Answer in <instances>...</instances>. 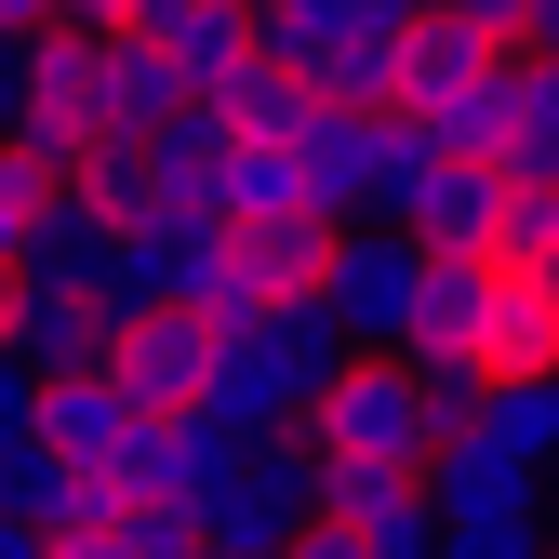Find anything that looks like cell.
Returning <instances> with one entry per match:
<instances>
[{"instance_id": "1", "label": "cell", "mask_w": 559, "mask_h": 559, "mask_svg": "<svg viewBox=\"0 0 559 559\" xmlns=\"http://www.w3.org/2000/svg\"><path fill=\"white\" fill-rule=\"evenodd\" d=\"M346 360H360V346L320 320V294H307V307H253V320L214 333V400H200V413H214L240 453H266V440H294L307 413H320V386H333Z\"/></svg>"}, {"instance_id": "2", "label": "cell", "mask_w": 559, "mask_h": 559, "mask_svg": "<svg viewBox=\"0 0 559 559\" xmlns=\"http://www.w3.org/2000/svg\"><path fill=\"white\" fill-rule=\"evenodd\" d=\"M307 453L346 466V479H427L440 413H427V386H413V360H346L320 386V413H307Z\"/></svg>"}, {"instance_id": "3", "label": "cell", "mask_w": 559, "mask_h": 559, "mask_svg": "<svg viewBox=\"0 0 559 559\" xmlns=\"http://www.w3.org/2000/svg\"><path fill=\"white\" fill-rule=\"evenodd\" d=\"M427 240L413 227H346L333 240V266H320V320L360 346V360H400L413 346V320H427Z\"/></svg>"}, {"instance_id": "4", "label": "cell", "mask_w": 559, "mask_h": 559, "mask_svg": "<svg viewBox=\"0 0 559 559\" xmlns=\"http://www.w3.org/2000/svg\"><path fill=\"white\" fill-rule=\"evenodd\" d=\"M187 533L214 546V559H294V546L320 533V453H307V427H294V440H266V453H240Z\"/></svg>"}, {"instance_id": "5", "label": "cell", "mask_w": 559, "mask_h": 559, "mask_svg": "<svg viewBox=\"0 0 559 559\" xmlns=\"http://www.w3.org/2000/svg\"><path fill=\"white\" fill-rule=\"evenodd\" d=\"M294 174H307V214L346 240V227H386V174H400V120L386 107H320L294 133Z\"/></svg>"}, {"instance_id": "6", "label": "cell", "mask_w": 559, "mask_h": 559, "mask_svg": "<svg viewBox=\"0 0 559 559\" xmlns=\"http://www.w3.org/2000/svg\"><path fill=\"white\" fill-rule=\"evenodd\" d=\"M107 386L147 413V427H174V413H200L214 400V320L200 307H160V320H133L120 346H107Z\"/></svg>"}, {"instance_id": "7", "label": "cell", "mask_w": 559, "mask_h": 559, "mask_svg": "<svg viewBox=\"0 0 559 559\" xmlns=\"http://www.w3.org/2000/svg\"><path fill=\"white\" fill-rule=\"evenodd\" d=\"M133 40L160 53L174 107H227V94L253 81V0H187V14H147Z\"/></svg>"}, {"instance_id": "8", "label": "cell", "mask_w": 559, "mask_h": 559, "mask_svg": "<svg viewBox=\"0 0 559 559\" xmlns=\"http://www.w3.org/2000/svg\"><path fill=\"white\" fill-rule=\"evenodd\" d=\"M214 240L227 227H200V214H160V227H120V266H107V333H133V320H160V307H200V266H214Z\"/></svg>"}, {"instance_id": "9", "label": "cell", "mask_w": 559, "mask_h": 559, "mask_svg": "<svg viewBox=\"0 0 559 559\" xmlns=\"http://www.w3.org/2000/svg\"><path fill=\"white\" fill-rule=\"evenodd\" d=\"M0 520H27L40 546H67V533H94V520H120V493H107V466H67L53 440H27L14 466H0Z\"/></svg>"}, {"instance_id": "10", "label": "cell", "mask_w": 559, "mask_h": 559, "mask_svg": "<svg viewBox=\"0 0 559 559\" xmlns=\"http://www.w3.org/2000/svg\"><path fill=\"white\" fill-rule=\"evenodd\" d=\"M493 40L479 27H453V14H413V40H400V94H386V120H440V107H466L479 81H493Z\"/></svg>"}, {"instance_id": "11", "label": "cell", "mask_w": 559, "mask_h": 559, "mask_svg": "<svg viewBox=\"0 0 559 559\" xmlns=\"http://www.w3.org/2000/svg\"><path fill=\"white\" fill-rule=\"evenodd\" d=\"M479 373H493V386H533V373H559V280H520V266H493V307H479Z\"/></svg>"}, {"instance_id": "12", "label": "cell", "mask_w": 559, "mask_h": 559, "mask_svg": "<svg viewBox=\"0 0 559 559\" xmlns=\"http://www.w3.org/2000/svg\"><path fill=\"white\" fill-rule=\"evenodd\" d=\"M427 507H440V520H559L546 479L507 466L493 440H440V453H427Z\"/></svg>"}, {"instance_id": "13", "label": "cell", "mask_w": 559, "mask_h": 559, "mask_svg": "<svg viewBox=\"0 0 559 559\" xmlns=\"http://www.w3.org/2000/svg\"><path fill=\"white\" fill-rule=\"evenodd\" d=\"M107 307H81V294H27L14 280V360L40 373V386H81V373H107Z\"/></svg>"}, {"instance_id": "14", "label": "cell", "mask_w": 559, "mask_h": 559, "mask_svg": "<svg viewBox=\"0 0 559 559\" xmlns=\"http://www.w3.org/2000/svg\"><path fill=\"white\" fill-rule=\"evenodd\" d=\"M107 266H120V227H107V214H81V200H53V227L27 240V266H14V280H27V294H81V307H94V294H107Z\"/></svg>"}, {"instance_id": "15", "label": "cell", "mask_w": 559, "mask_h": 559, "mask_svg": "<svg viewBox=\"0 0 559 559\" xmlns=\"http://www.w3.org/2000/svg\"><path fill=\"white\" fill-rule=\"evenodd\" d=\"M133 427H147V413H133L107 373H81V386H40V440H53L67 466H120V453H133Z\"/></svg>"}, {"instance_id": "16", "label": "cell", "mask_w": 559, "mask_h": 559, "mask_svg": "<svg viewBox=\"0 0 559 559\" xmlns=\"http://www.w3.org/2000/svg\"><path fill=\"white\" fill-rule=\"evenodd\" d=\"M466 440H493L507 466L559 479V373H533V386H493V400H479V427H466Z\"/></svg>"}, {"instance_id": "17", "label": "cell", "mask_w": 559, "mask_h": 559, "mask_svg": "<svg viewBox=\"0 0 559 559\" xmlns=\"http://www.w3.org/2000/svg\"><path fill=\"white\" fill-rule=\"evenodd\" d=\"M214 120H227V147H294V133L320 120V94L294 81V67H266V53H253V81H240Z\"/></svg>"}, {"instance_id": "18", "label": "cell", "mask_w": 559, "mask_h": 559, "mask_svg": "<svg viewBox=\"0 0 559 559\" xmlns=\"http://www.w3.org/2000/svg\"><path fill=\"white\" fill-rule=\"evenodd\" d=\"M53 200H67V174H53V160H27V147H0V280L27 266V240L53 227Z\"/></svg>"}, {"instance_id": "19", "label": "cell", "mask_w": 559, "mask_h": 559, "mask_svg": "<svg viewBox=\"0 0 559 559\" xmlns=\"http://www.w3.org/2000/svg\"><path fill=\"white\" fill-rule=\"evenodd\" d=\"M507 174H559V67L520 53V133H507Z\"/></svg>"}, {"instance_id": "20", "label": "cell", "mask_w": 559, "mask_h": 559, "mask_svg": "<svg viewBox=\"0 0 559 559\" xmlns=\"http://www.w3.org/2000/svg\"><path fill=\"white\" fill-rule=\"evenodd\" d=\"M440 559H559V520H440Z\"/></svg>"}, {"instance_id": "21", "label": "cell", "mask_w": 559, "mask_h": 559, "mask_svg": "<svg viewBox=\"0 0 559 559\" xmlns=\"http://www.w3.org/2000/svg\"><path fill=\"white\" fill-rule=\"evenodd\" d=\"M27 440H40V373L14 360V346H0V466H14Z\"/></svg>"}, {"instance_id": "22", "label": "cell", "mask_w": 559, "mask_h": 559, "mask_svg": "<svg viewBox=\"0 0 559 559\" xmlns=\"http://www.w3.org/2000/svg\"><path fill=\"white\" fill-rule=\"evenodd\" d=\"M440 14H453V27H479L493 53H520V40H533V0H440Z\"/></svg>"}, {"instance_id": "23", "label": "cell", "mask_w": 559, "mask_h": 559, "mask_svg": "<svg viewBox=\"0 0 559 559\" xmlns=\"http://www.w3.org/2000/svg\"><path fill=\"white\" fill-rule=\"evenodd\" d=\"M0 147H27V40H0Z\"/></svg>"}, {"instance_id": "24", "label": "cell", "mask_w": 559, "mask_h": 559, "mask_svg": "<svg viewBox=\"0 0 559 559\" xmlns=\"http://www.w3.org/2000/svg\"><path fill=\"white\" fill-rule=\"evenodd\" d=\"M0 40H53V0H0Z\"/></svg>"}, {"instance_id": "25", "label": "cell", "mask_w": 559, "mask_h": 559, "mask_svg": "<svg viewBox=\"0 0 559 559\" xmlns=\"http://www.w3.org/2000/svg\"><path fill=\"white\" fill-rule=\"evenodd\" d=\"M533 67H559V0H533V40H520Z\"/></svg>"}, {"instance_id": "26", "label": "cell", "mask_w": 559, "mask_h": 559, "mask_svg": "<svg viewBox=\"0 0 559 559\" xmlns=\"http://www.w3.org/2000/svg\"><path fill=\"white\" fill-rule=\"evenodd\" d=\"M294 559H360V533H333V520H320V533H307Z\"/></svg>"}, {"instance_id": "27", "label": "cell", "mask_w": 559, "mask_h": 559, "mask_svg": "<svg viewBox=\"0 0 559 559\" xmlns=\"http://www.w3.org/2000/svg\"><path fill=\"white\" fill-rule=\"evenodd\" d=\"M0 559H53V546H40V533H27V520H0Z\"/></svg>"}, {"instance_id": "28", "label": "cell", "mask_w": 559, "mask_h": 559, "mask_svg": "<svg viewBox=\"0 0 559 559\" xmlns=\"http://www.w3.org/2000/svg\"><path fill=\"white\" fill-rule=\"evenodd\" d=\"M0 346H14V280H0Z\"/></svg>"}, {"instance_id": "29", "label": "cell", "mask_w": 559, "mask_h": 559, "mask_svg": "<svg viewBox=\"0 0 559 559\" xmlns=\"http://www.w3.org/2000/svg\"><path fill=\"white\" fill-rule=\"evenodd\" d=\"M147 14H187V0H133V27H147Z\"/></svg>"}, {"instance_id": "30", "label": "cell", "mask_w": 559, "mask_h": 559, "mask_svg": "<svg viewBox=\"0 0 559 559\" xmlns=\"http://www.w3.org/2000/svg\"><path fill=\"white\" fill-rule=\"evenodd\" d=\"M413 14H440V0H413Z\"/></svg>"}]
</instances>
